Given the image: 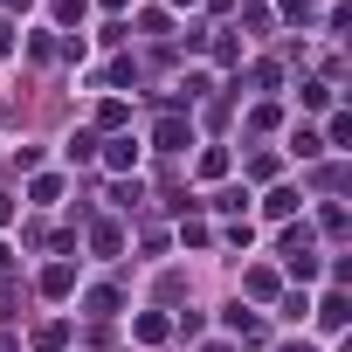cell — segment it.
Here are the masks:
<instances>
[{"instance_id": "1", "label": "cell", "mask_w": 352, "mask_h": 352, "mask_svg": "<svg viewBox=\"0 0 352 352\" xmlns=\"http://www.w3.org/2000/svg\"><path fill=\"white\" fill-rule=\"evenodd\" d=\"M152 145H159V152H187V145H194V124H187L180 111H166V118L152 124Z\"/></svg>"}, {"instance_id": "2", "label": "cell", "mask_w": 352, "mask_h": 352, "mask_svg": "<svg viewBox=\"0 0 352 352\" xmlns=\"http://www.w3.org/2000/svg\"><path fill=\"white\" fill-rule=\"evenodd\" d=\"M138 159H145V145H138L131 131H118V138H104V166H111V173H138Z\"/></svg>"}, {"instance_id": "3", "label": "cell", "mask_w": 352, "mask_h": 352, "mask_svg": "<svg viewBox=\"0 0 352 352\" xmlns=\"http://www.w3.org/2000/svg\"><path fill=\"white\" fill-rule=\"evenodd\" d=\"M42 290H49V297H69V290H76V270H69V263H49V270H42Z\"/></svg>"}, {"instance_id": "4", "label": "cell", "mask_w": 352, "mask_h": 352, "mask_svg": "<svg viewBox=\"0 0 352 352\" xmlns=\"http://www.w3.org/2000/svg\"><path fill=\"white\" fill-rule=\"evenodd\" d=\"M297 208H304V194H297V187H276V194L263 201V214H276V221H283V214H297Z\"/></svg>"}, {"instance_id": "5", "label": "cell", "mask_w": 352, "mask_h": 352, "mask_svg": "<svg viewBox=\"0 0 352 352\" xmlns=\"http://www.w3.org/2000/svg\"><path fill=\"white\" fill-rule=\"evenodd\" d=\"M345 318H352V311H345V297H338V290H331V297H324V304H318V324H324V331H338V324H345Z\"/></svg>"}, {"instance_id": "6", "label": "cell", "mask_w": 352, "mask_h": 352, "mask_svg": "<svg viewBox=\"0 0 352 352\" xmlns=\"http://www.w3.org/2000/svg\"><path fill=\"white\" fill-rule=\"evenodd\" d=\"M290 152H297V159H318L324 138H318V131H290Z\"/></svg>"}, {"instance_id": "7", "label": "cell", "mask_w": 352, "mask_h": 352, "mask_svg": "<svg viewBox=\"0 0 352 352\" xmlns=\"http://www.w3.org/2000/svg\"><path fill=\"white\" fill-rule=\"evenodd\" d=\"M283 263H290V276H297V283H311V276H318V256H311V249H297V256H283Z\"/></svg>"}, {"instance_id": "8", "label": "cell", "mask_w": 352, "mask_h": 352, "mask_svg": "<svg viewBox=\"0 0 352 352\" xmlns=\"http://www.w3.org/2000/svg\"><path fill=\"white\" fill-rule=\"evenodd\" d=\"M297 97H304L311 111H324V104H331V83H297Z\"/></svg>"}, {"instance_id": "9", "label": "cell", "mask_w": 352, "mask_h": 352, "mask_svg": "<svg viewBox=\"0 0 352 352\" xmlns=\"http://www.w3.org/2000/svg\"><path fill=\"white\" fill-rule=\"evenodd\" d=\"M345 138H352V118H345V111H331V131H324V152H331V145H345Z\"/></svg>"}, {"instance_id": "10", "label": "cell", "mask_w": 352, "mask_h": 352, "mask_svg": "<svg viewBox=\"0 0 352 352\" xmlns=\"http://www.w3.org/2000/svg\"><path fill=\"white\" fill-rule=\"evenodd\" d=\"M214 208H221V214H235V208H249V187H221V194H214Z\"/></svg>"}, {"instance_id": "11", "label": "cell", "mask_w": 352, "mask_h": 352, "mask_svg": "<svg viewBox=\"0 0 352 352\" xmlns=\"http://www.w3.org/2000/svg\"><path fill=\"white\" fill-rule=\"evenodd\" d=\"M138 338H145V345H159V338H166V318H159V311H145V318H138Z\"/></svg>"}, {"instance_id": "12", "label": "cell", "mask_w": 352, "mask_h": 352, "mask_svg": "<svg viewBox=\"0 0 352 352\" xmlns=\"http://www.w3.org/2000/svg\"><path fill=\"white\" fill-rule=\"evenodd\" d=\"M118 311V290H90V318H111Z\"/></svg>"}, {"instance_id": "13", "label": "cell", "mask_w": 352, "mask_h": 352, "mask_svg": "<svg viewBox=\"0 0 352 352\" xmlns=\"http://www.w3.org/2000/svg\"><path fill=\"white\" fill-rule=\"evenodd\" d=\"M283 318H297V324H304V318H311V297H304V290H290V297H283Z\"/></svg>"}, {"instance_id": "14", "label": "cell", "mask_w": 352, "mask_h": 352, "mask_svg": "<svg viewBox=\"0 0 352 352\" xmlns=\"http://www.w3.org/2000/svg\"><path fill=\"white\" fill-rule=\"evenodd\" d=\"M8 221H14V201H8V194H0V228H8Z\"/></svg>"}, {"instance_id": "15", "label": "cell", "mask_w": 352, "mask_h": 352, "mask_svg": "<svg viewBox=\"0 0 352 352\" xmlns=\"http://www.w3.org/2000/svg\"><path fill=\"white\" fill-rule=\"evenodd\" d=\"M283 352H318V345H311V338H297V345H283Z\"/></svg>"}, {"instance_id": "16", "label": "cell", "mask_w": 352, "mask_h": 352, "mask_svg": "<svg viewBox=\"0 0 352 352\" xmlns=\"http://www.w3.org/2000/svg\"><path fill=\"white\" fill-rule=\"evenodd\" d=\"M8 49H14V42H8V21H0V56H8Z\"/></svg>"}, {"instance_id": "17", "label": "cell", "mask_w": 352, "mask_h": 352, "mask_svg": "<svg viewBox=\"0 0 352 352\" xmlns=\"http://www.w3.org/2000/svg\"><path fill=\"white\" fill-rule=\"evenodd\" d=\"M0 352H21V345H14V338H0Z\"/></svg>"}, {"instance_id": "18", "label": "cell", "mask_w": 352, "mask_h": 352, "mask_svg": "<svg viewBox=\"0 0 352 352\" xmlns=\"http://www.w3.org/2000/svg\"><path fill=\"white\" fill-rule=\"evenodd\" d=\"M173 8H194V0H173Z\"/></svg>"}, {"instance_id": "19", "label": "cell", "mask_w": 352, "mask_h": 352, "mask_svg": "<svg viewBox=\"0 0 352 352\" xmlns=\"http://www.w3.org/2000/svg\"><path fill=\"white\" fill-rule=\"evenodd\" d=\"M208 352H228V345H208Z\"/></svg>"}]
</instances>
